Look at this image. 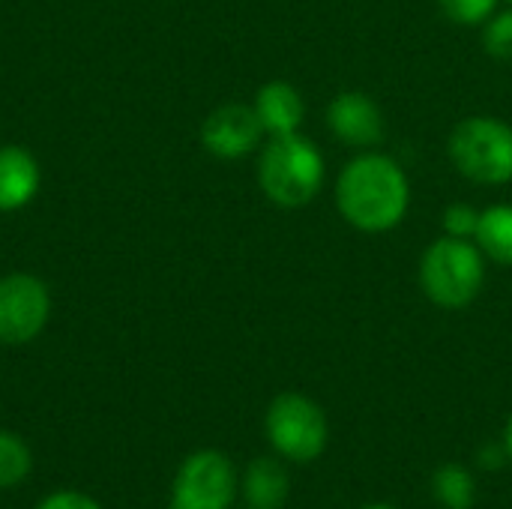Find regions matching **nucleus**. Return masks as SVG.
Instances as JSON below:
<instances>
[{
  "label": "nucleus",
  "mask_w": 512,
  "mask_h": 509,
  "mask_svg": "<svg viewBox=\"0 0 512 509\" xmlns=\"http://www.w3.org/2000/svg\"><path fill=\"white\" fill-rule=\"evenodd\" d=\"M240 492L249 509H282L291 492V477L276 459H255L243 471Z\"/></svg>",
  "instance_id": "nucleus-12"
},
{
  "label": "nucleus",
  "mask_w": 512,
  "mask_h": 509,
  "mask_svg": "<svg viewBox=\"0 0 512 509\" xmlns=\"http://www.w3.org/2000/svg\"><path fill=\"white\" fill-rule=\"evenodd\" d=\"M237 498V471L219 450L183 459L171 483V509H228Z\"/></svg>",
  "instance_id": "nucleus-6"
},
{
  "label": "nucleus",
  "mask_w": 512,
  "mask_h": 509,
  "mask_svg": "<svg viewBox=\"0 0 512 509\" xmlns=\"http://www.w3.org/2000/svg\"><path fill=\"white\" fill-rule=\"evenodd\" d=\"M507 3H510V6H512V0H507Z\"/></svg>",
  "instance_id": "nucleus-22"
},
{
  "label": "nucleus",
  "mask_w": 512,
  "mask_h": 509,
  "mask_svg": "<svg viewBox=\"0 0 512 509\" xmlns=\"http://www.w3.org/2000/svg\"><path fill=\"white\" fill-rule=\"evenodd\" d=\"M438 6L459 27H483L498 12V0H438Z\"/></svg>",
  "instance_id": "nucleus-16"
},
{
  "label": "nucleus",
  "mask_w": 512,
  "mask_h": 509,
  "mask_svg": "<svg viewBox=\"0 0 512 509\" xmlns=\"http://www.w3.org/2000/svg\"><path fill=\"white\" fill-rule=\"evenodd\" d=\"M447 150L456 171L471 183L504 186L512 180V126L501 117H465L450 132Z\"/></svg>",
  "instance_id": "nucleus-4"
},
{
  "label": "nucleus",
  "mask_w": 512,
  "mask_h": 509,
  "mask_svg": "<svg viewBox=\"0 0 512 509\" xmlns=\"http://www.w3.org/2000/svg\"><path fill=\"white\" fill-rule=\"evenodd\" d=\"M36 509H102L84 492H54Z\"/></svg>",
  "instance_id": "nucleus-19"
},
{
  "label": "nucleus",
  "mask_w": 512,
  "mask_h": 509,
  "mask_svg": "<svg viewBox=\"0 0 512 509\" xmlns=\"http://www.w3.org/2000/svg\"><path fill=\"white\" fill-rule=\"evenodd\" d=\"M483 48L495 60H512V6L495 12L483 24Z\"/></svg>",
  "instance_id": "nucleus-17"
},
{
  "label": "nucleus",
  "mask_w": 512,
  "mask_h": 509,
  "mask_svg": "<svg viewBox=\"0 0 512 509\" xmlns=\"http://www.w3.org/2000/svg\"><path fill=\"white\" fill-rule=\"evenodd\" d=\"M42 174L30 150L18 144L0 147V213L27 207L39 192Z\"/></svg>",
  "instance_id": "nucleus-11"
},
{
  "label": "nucleus",
  "mask_w": 512,
  "mask_h": 509,
  "mask_svg": "<svg viewBox=\"0 0 512 509\" xmlns=\"http://www.w3.org/2000/svg\"><path fill=\"white\" fill-rule=\"evenodd\" d=\"M363 509H396V507H390V504H369V507H363Z\"/></svg>",
  "instance_id": "nucleus-21"
},
{
  "label": "nucleus",
  "mask_w": 512,
  "mask_h": 509,
  "mask_svg": "<svg viewBox=\"0 0 512 509\" xmlns=\"http://www.w3.org/2000/svg\"><path fill=\"white\" fill-rule=\"evenodd\" d=\"M504 450H507V456L512 459V417L507 420V429H504Z\"/></svg>",
  "instance_id": "nucleus-20"
},
{
  "label": "nucleus",
  "mask_w": 512,
  "mask_h": 509,
  "mask_svg": "<svg viewBox=\"0 0 512 509\" xmlns=\"http://www.w3.org/2000/svg\"><path fill=\"white\" fill-rule=\"evenodd\" d=\"M261 192L279 207H306L324 183V156L300 132L267 138L258 156Z\"/></svg>",
  "instance_id": "nucleus-2"
},
{
  "label": "nucleus",
  "mask_w": 512,
  "mask_h": 509,
  "mask_svg": "<svg viewBox=\"0 0 512 509\" xmlns=\"http://www.w3.org/2000/svg\"><path fill=\"white\" fill-rule=\"evenodd\" d=\"M264 135L267 138H282V135H294L303 126L306 117V102L300 96V90L288 81H267L252 102Z\"/></svg>",
  "instance_id": "nucleus-10"
},
{
  "label": "nucleus",
  "mask_w": 512,
  "mask_h": 509,
  "mask_svg": "<svg viewBox=\"0 0 512 509\" xmlns=\"http://www.w3.org/2000/svg\"><path fill=\"white\" fill-rule=\"evenodd\" d=\"M480 225V210H474L471 204H450L444 210V234L447 237H459V240H474Z\"/></svg>",
  "instance_id": "nucleus-18"
},
{
  "label": "nucleus",
  "mask_w": 512,
  "mask_h": 509,
  "mask_svg": "<svg viewBox=\"0 0 512 509\" xmlns=\"http://www.w3.org/2000/svg\"><path fill=\"white\" fill-rule=\"evenodd\" d=\"M264 138L267 135H264V126H261L255 108L243 105V102L219 105L201 123V144L207 153H213L219 159H243L252 150H258Z\"/></svg>",
  "instance_id": "nucleus-8"
},
{
  "label": "nucleus",
  "mask_w": 512,
  "mask_h": 509,
  "mask_svg": "<svg viewBox=\"0 0 512 509\" xmlns=\"http://www.w3.org/2000/svg\"><path fill=\"white\" fill-rule=\"evenodd\" d=\"M432 492L438 498V504L447 509H471L474 498H477V483L474 474L465 465H441L432 477Z\"/></svg>",
  "instance_id": "nucleus-14"
},
{
  "label": "nucleus",
  "mask_w": 512,
  "mask_h": 509,
  "mask_svg": "<svg viewBox=\"0 0 512 509\" xmlns=\"http://www.w3.org/2000/svg\"><path fill=\"white\" fill-rule=\"evenodd\" d=\"M327 126L336 135V141L357 147V150L378 147L387 132L381 105L363 90H345L333 96L327 108Z\"/></svg>",
  "instance_id": "nucleus-9"
},
{
  "label": "nucleus",
  "mask_w": 512,
  "mask_h": 509,
  "mask_svg": "<svg viewBox=\"0 0 512 509\" xmlns=\"http://www.w3.org/2000/svg\"><path fill=\"white\" fill-rule=\"evenodd\" d=\"M474 243L489 261L512 267V204H492L480 210Z\"/></svg>",
  "instance_id": "nucleus-13"
},
{
  "label": "nucleus",
  "mask_w": 512,
  "mask_h": 509,
  "mask_svg": "<svg viewBox=\"0 0 512 509\" xmlns=\"http://www.w3.org/2000/svg\"><path fill=\"white\" fill-rule=\"evenodd\" d=\"M30 471H33L30 447L12 432H0V489H12L24 483Z\"/></svg>",
  "instance_id": "nucleus-15"
},
{
  "label": "nucleus",
  "mask_w": 512,
  "mask_h": 509,
  "mask_svg": "<svg viewBox=\"0 0 512 509\" xmlns=\"http://www.w3.org/2000/svg\"><path fill=\"white\" fill-rule=\"evenodd\" d=\"M336 207L357 231H393L411 207L408 174L396 159L366 150L342 168L336 180Z\"/></svg>",
  "instance_id": "nucleus-1"
},
{
  "label": "nucleus",
  "mask_w": 512,
  "mask_h": 509,
  "mask_svg": "<svg viewBox=\"0 0 512 509\" xmlns=\"http://www.w3.org/2000/svg\"><path fill=\"white\" fill-rule=\"evenodd\" d=\"M270 447L291 462H315L327 450V414L303 393H279L264 417Z\"/></svg>",
  "instance_id": "nucleus-5"
},
{
  "label": "nucleus",
  "mask_w": 512,
  "mask_h": 509,
  "mask_svg": "<svg viewBox=\"0 0 512 509\" xmlns=\"http://www.w3.org/2000/svg\"><path fill=\"white\" fill-rule=\"evenodd\" d=\"M51 318V294L42 279L30 273H9L0 279V342L27 345Z\"/></svg>",
  "instance_id": "nucleus-7"
},
{
  "label": "nucleus",
  "mask_w": 512,
  "mask_h": 509,
  "mask_svg": "<svg viewBox=\"0 0 512 509\" xmlns=\"http://www.w3.org/2000/svg\"><path fill=\"white\" fill-rule=\"evenodd\" d=\"M486 285V255L474 240L438 237L420 258V288L438 309L471 306Z\"/></svg>",
  "instance_id": "nucleus-3"
}]
</instances>
